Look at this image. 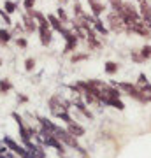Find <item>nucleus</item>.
<instances>
[{
	"instance_id": "11",
	"label": "nucleus",
	"mask_w": 151,
	"mask_h": 158,
	"mask_svg": "<svg viewBox=\"0 0 151 158\" xmlns=\"http://www.w3.org/2000/svg\"><path fill=\"white\" fill-rule=\"evenodd\" d=\"M48 21H49V27H51V28H55L56 32H60V34L65 30L63 23L58 19V16H53V14H49V16H48Z\"/></svg>"
},
{
	"instance_id": "32",
	"label": "nucleus",
	"mask_w": 151,
	"mask_h": 158,
	"mask_svg": "<svg viewBox=\"0 0 151 158\" xmlns=\"http://www.w3.org/2000/svg\"><path fill=\"white\" fill-rule=\"evenodd\" d=\"M0 63H2V58H0Z\"/></svg>"
},
{
	"instance_id": "6",
	"label": "nucleus",
	"mask_w": 151,
	"mask_h": 158,
	"mask_svg": "<svg viewBox=\"0 0 151 158\" xmlns=\"http://www.w3.org/2000/svg\"><path fill=\"white\" fill-rule=\"evenodd\" d=\"M107 21L111 25V30H114V32H118V30H121L125 27L123 19H121V16H120L118 12H111V14L107 16Z\"/></svg>"
},
{
	"instance_id": "33",
	"label": "nucleus",
	"mask_w": 151,
	"mask_h": 158,
	"mask_svg": "<svg viewBox=\"0 0 151 158\" xmlns=\"http://www.w3.org/2000/svg\"><path fill=\"white\" fill-rule=\"evenodd\" d=\"M139 2H144V0H139Z\"/></svg>"
},
{
	"instance_id": "30",
	"label": "nucleus",
	"mask_w": 151,
	"mask_h": 158,
	"mask_svg": "<svg viewBox=\"0 0 151 158\" xmlns=\"http://www.w3.org/2000/svg\"><path fill=\"white\" fill-rule=\"evenodd\" d=\"M16 44H18V46H21V48H27V40L19 37V39H16Z\"/></svg>"
},
{
	"instance_id": "21",
	"label": "nucleus",
	"mask_w": 151,
	"mask_h": 158,
	"mask_svg": "<svg viewBox=\"0 0 151 158\" xmlns=\"http://www.w3.org/2000/svg\"><path fill=\"white\" fill-rule=\"evenodd\" d=\"M141 56L144 58V60L151 58V46H144V48L141 49Z\"/></svg>"
},
{
	"instance_id": "14",
	"label": "nucleus",
	"mask_w": 151,
	"mask_h": 158,
	"mask_svg": "<svg viewBox=\"0 0 151 158\" xmlns=\"http://www.w3.org/2000/svg\"><path fill=\"white\" fill-rule=\"evenodd\" d=\"M93 28H95L100 35H107V34H109V30L104 27V23H102L99 18H95V19H93Z\"/></svg>"
},
{
	"instance_id": "26",
	"label": "nucleus",
	"mask_w": 151,
	"mask_h": 158,
	"mask_svg": "<svg viewBox=\"0 0 151 158\" xmlns=\"http://www.w3.org/2000/svg\"><path fill=\"white\" fill-rule=\"evenodd\" d=\"M34 4H35V0H25V2H23V6H25V9H27L28 12L34 9Z\"/></svg>"
},
{
	"instance_id": "5",
	"label": "nucleus",
	"mask_w": 151,
	"mask_h": 158,
	"mask_svg": "<svg viewBox=\"0 0 151 158\" xmlns=\"http://www.w3.org/2000/svg\"><path fill=\"white\" fill-rule=\"evenodd\" d=\"M62 35H63V39H65V53H70L72 49H76V46H78V35L67 28L62 32Z\"/></svg>"
},
{
	"instance_id": "24",
	"label": "nucleus",
	"mask_w": 151,
	"mask_h": 158,
	"mask_svg": "<svg viewBox=\"0 0 151 158\" xmlns=\"http://www.w3.org/2000/svg\"><path fill=\"white\" fill-rule=\"evenodd\" d=\"M132 60H134V62H137V63L144 62V58L141 56V53H137V51H132Z\"/></svg>"
},
{
	"instance_id": "25",
	"label": "nucleus",
	"mask_w": 151,
	"mask_h": 158,
	"mask_svg": "<svg viewBox=\"0 0 151 158\" xmlns=\"http://www.w3.org/2000/svg\"><path fill=\"white\" fill-rule=\"evenodd\" d=\"M58 19H60L62 23H67L69 21V18H67V14H65L63 9H58Z\"/></svg>"
},
{
	"instance_id": "19",
	"label": "nucleus",
	"mask_w": 151,
	"mask_h": 158,
	"mask_svg": "<svg viewBox=\"0 0 151 158\" xmlns=\"http://www.w3.org/2000/svg\"><path fill=\"white\" fill-rule=\"evenodd\" d=\"M76 107H78L79 111H81V113H83L84 116H86V118H90V119L93 118V114H91V113L88 111V109H86V106H84L83 102H76Z\"/></svg>"
},
{
	"instance_id": "27",
	"label": "nucleus",
	"mask_w": 151,
	"mask_h": 158,
	"mask_svg": "<svg viewBox=\"0 0 151 158\" xmlns=\"http://www.w3.org/2000/svg\"><path fill=\"white\" fill-rule=\"evenodd\" d=\"M34 65H35L34 58H28L27 62H25V69H27V70H32V69H34Z\"/></svg>"
},
{
	"instance_id": "16",
	"label": "nucleus",
	"mask_w": 151,
	"mask_h": 158,
	"mask_svg": "<svg viewBox=\"0 0 151 158\" xmlns=\"http://www.w3.org/2000/svg\"><path fill=\"white\" fill-rule=\"evenodd\" d=\"M30 155L34 158H46V151L40 146H34V149L30 151Z\"/></svg>"
},
{
	"instance_id": "29",
	"label": "nucleus",
	"mask_w": 151,
	"mask_h": 158,
	"mask_svg": "<svg viewBox=\"0 0 151 158\" xmlns=\"http://www.w3.org/2000/svg\"><path fill=\"white\" fill-rule=\"evenodd\" d=\"M74 12H76V16H83V14H84L83 7L79 6V4H76V6H74Z\"/></svg>"
},
{
	"instance_id": "9",
	"label": "nucleus",
	"mask_w": 151,
	"mask_h": 158,
	"mask_svg": "<svg viewBox=\"0 0 151 158\" xmlns=\"http://www.w3.org/2000/svg\"><path fill=\"white\" fill-rule=\"evenodd\" d=\"M67 132L74 137H83L84 135V128L81 127V125H78L76 121H72V123L67 125Z\"/></svg>"
},
{
	"instance_id": "23",
	"label": "nucleus",
	"mask_w": 151,
	"mask_h": 158,
	"mask_svg": "<svg viewBox=\"0 0 151 158\" xmlns=\"http://www.w3.org/2000/svg\"><path fill=\"white\" fill-rule=\"evenodd\" d=\"M111 6L114 9V12H120L121 11V6H123V0H111Z\"/></svg>"
},
{
	"instance_id": "31",
	"label": "nucleus",
	"mask_w": 151,
	"mask_h": 158,
	"mask_svg": "<svg viewBox=\"0 0 151 158\" xmlns=\"http://www.w3.org/2000/svg\"><path fill=\"white\" fill-rule=\"evenodd\" d=\"M86 58V55H76V56H72V62H79V60H84Z\"/></svg>"
},
{
	"instance_id": "7",
	"label": "nucleus",
	"mask_w": 151,
	"mask_h": 158,
	"mask_svg": "<svg viewBox=\"0 0 151 158\" xmlns=\"http://www.w3.org/2000/svg\"><path fill=\"white\" fill-rule=\"evenodd\" d=\"M139 14L142 18L144 23H151V4L149 2H141V7H139Z\"/></svg>"
},
{
	"instance_id": "17",
	"label": "nucleus",
	"mask_w": 151,
	"mask_h": 158,
	"mask_svg": "<svg viewBox=\"0 0 151 158\" xmlns=\"http://www.w3.org/2000/svg\"><path fill=\"white\" fill-rule=\"evenodd\" d=\"M104 69H106V72H107V74H111V76H112V74H116V72H118L120 65H118V63H114V62H107Z\"/></svg>"
},
{
	"instance_id": "22",
	"label": "nucleus",
	"mask_w": 151,
	"mask_h": 158,
	"mask_svg": "<svg viewBox=\"0 0 151 158\" xmlns=\"http://www.w3.org/2000/svg\"><path fill=\"white\" fill-rule=\"evenodd\" d=\"M11 40V34L7 32V30H0V42H9Z\"/></svg>"
},
{
	"instance_id": "4",
	"label": "nucleus",
	"mask_w": 151,
	"mask_h": 158,
	"mask_svg": "<svg viewBox=\"0 0 151 158\" xmlns=\"http://www.w3.org/2000/svg\"><path fill=\"white\" fill-rule=\"evenodd\" d=\"M49 109H51V113L58 118L63 111H69V104L63 102L58 95H55V97H51V100H49Z\"/></svg>"
},
{
	"instance_id": "12",
	"label": "nucleus",
	"mask_w": 151,
	"mask_h": 158,
	"mask_svg": "<svg viewBox=\"0 0 151 158\" xmlns=\"http://www.w3.org/2000/svg\"><path fill=\"white\" fill-rule=\"evenodd\" d=\"M23 23H25V28H27L28 32H35V30L39 28L37 21H35L30 14H25V16H23Z\"/></svg>"
},
{
	"instance_id": "2",
	"label": "nucleus",
	"mask_w": 151,
	"mask_h": 158,
	"mask_svg": "<svg viewBox=\"0 0 151 158\" xmlns=\"http://www.w3.org/2000/svg\"><path fill=\"white\" fill-rule=\"evenodd\" d=\"M55 135L60 139V142H63V144H67V146H70V148H76L78 151H84L83 148L79 146V142H78V137H74V135H70L67 130H62V128H56V132H55Z\"/></svg>"
},
{
	"instance_id": "1",
	"label": "nucleus",
	"mask_w": 151,
	"mask_h": 158,
	"mask_svg": "<svg viewBox=\"0 0 151 158\" xmlns=\"http://www.w3.org/2000/svg\"><path fill=\"white\" fill-rule=\"evenodd\" d=\"M112 86H116L118 90L127 91L130 97H134V98H137V100H141V102L148 100V98H146V95H144V93H141V90L135 85H130V83H112Z\"/></svg>"
},
{
	"instance_id": "15",
	"label": "nucleus",
	"mask_w": 151,
	"mask_h": 158,
	"mask_svg": "<svg viewBox=\"0 0 151 158\" xmlns=\"http://www.w3.org/2000/svg\"><path fill=\"white\" fill-rule=\"evenodd\" d=\"M106 106H111V107L120 109V111H121V109H125V104L120 100V98H109V100L106 102Z\"/></svg>"
},
{
	"instance_id": "13",
	"label": "nucleus",
	"mask_w": 151,
	"mask_h": 158,
	"mask_svg": "<svg viewBox=\"0 0 151 158\" xmlns=\"http://www.w3.org/2000/svg\"><path fill=\"white\" fill-rule=\"evenodd\" d=\"M39 123H40V127H42V130H46L48 134H55L56 132V127L55 123H51L49 119H46V118H42V116H39Z\"/></svg>"
},
{
	"instance_id": "28",
	"label": "nucleus",
	"mask_w": 151,
	"mask_h": 158,
	"mask_svg": "<svg viewBox=\"0 0 151 158\" xmlns=\"http://www.w3.org/2000/svg\"><path fill=\"white\" fill-rule=\"evenodd\" d=\"M0 16H2V18H4V21H6L7 23V25H11V18H9V14H7V12L6 11H4V9H0Z\"/></svg>"
},
{
	"instance_id": "8",
	"label": "nucleus",
	"mask_w": 151,
	"mask_h": 158,
	"mask_svg": "<svg viewBox=\"0 0 151 158\" xmlns=\"http://www.w3.org/2000/svg\"><path fill=\"white\" fill-rule=\"evenodd\" d=\"M39 37H40V44L42 46H49L51 44V28H44V27H39Z\"/></svg>"
},
{
	"instance_id": "18",
	"label": "nucleus",
	"mask_w": 151,
	"mask_h": 158,
	"mask_svg": "<svg viewBox=\"0 0 151 158\" xmlns=\"http://www.w3.org/2000/svg\"><path fill=\"white\" fill-rule=\"evenodd\" d=\"M11 88H12V85H11L9 79H2V81H0V93H7Z\"/></svg>"
},
{
	"instance_id": "3",
	"label": "nucleus",
	"mask_w": 151,
	"mask_h": 158,
	"mask_svg": "<svg viewBox=\"0 0 151 158\" xmlns=\"http://www.w3.org/2000/svg\"><path fill=\"white\" fill-rule=\"evenodd\" d=\"M4 144H6V148L7 149H11L12 153H16L19 158H32V155H30V151H28L27 148H23V146H19L14 139H11V137H4Z\"/></svg>"
},
{
	"instance_id": "10",
	"label": "nucleus",
	"mask_w": 151,
	"mask_h": 158,
	"mask_svg": "<svg viewBox=\"0 0 151 158\" xmlns=\"http://www.w3.org/2000/svg\"><path fill=\"white\" fill-rule=\"evenodd\" d=\"M88 4H90V9H91V12H93V16L95 18H99L102 12L106 11L104 4H100L99 0H88Z\"/></svg>"
},
{
	"instance_id": "20",
	"label": "nucleus",
	"mask_w": 151,
	"mask_h": 158,
	"mask_svg": "<svg viewBox=\"0 0 151 158\" xmlns=\"http://www.w3.org/2000/svg\"><path fill=\"white\" fill-rule=\"evenodd\" d=\"M4 7H6V12H7V14H11V12L16 11V4H14V2H11V0H6Z\"/></svg>"
}]
</instances>
